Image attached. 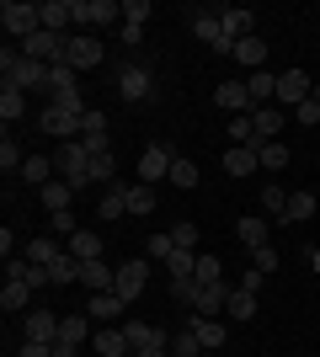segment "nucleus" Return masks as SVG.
<instances>
[{"instance_id":"32","label":"nucleus","mask_w":320,"mask_h":357,"mask_svg":"<svg viewBox=\"0 0 320 357\" xmlns=\"http://www.w3.org/2000/svg\"><path fill=\"white\" fill-rule=\"evenodd\" d=\"M134 347H128V336L123 331H96V357H128Z\"/></svg>"},{"instance_id":"28","label":"nucleus","mask_w":320,"mask_h":357,"mask_svg":"<svg viewBox=\"0 0 320 357\" xmlns=\"http://www.w3.org/2000/svg\"><path fill=\"white\" fill-rule=\"evenodd\" d=\"M224 298H229V288H224V283L203 288V294H198V304H192V314H198V320H213V314L224 310Z\"/></svg>"},{"instance_id":"13","label":"nucleus","mask_w":320,"mask_h":357,"mask_svg":"<svg viewBox=\"0 0 320 357\" xmlns=\"http://www.w3.org/2000/svg\"><path fill=\"white\" fill-rule=\"evenodd\" d=\"M224 171H229V176H251V171H261L257 144H229L224 149Z\"/></svg>"},{"instance_id":"23","label":"nucleus","mask_w":320,"mask_h":357,"mask_svg":"<svg viewBox=\"0 0 320 357\" xmlns=\"http://www.w3.org/2000/svg\"><path fill=\"white\" fill-rule=\"evenodd\" d=\"M245 91H251V102H257V107L277 102V75H267V70H251V80H245Z\"/></svg>"},{"instance_id":"29","label":"nucleus","mask_w":320,"mask_h":357,"mask_svg":"<svg viewBox=\"0 0 320 357\" xmlns=\"http://www.w3.org/2000/svg\"><path fill=\"white\" fill-rule=\"evenodd\" d=\"M70 22H75V6H70V0H43V27L48 32H64Z\"/></svg>"},{"instance_id":"14","label":"nucleus","mask_w":320,"mask_h":357,"mask_svg":"<svg viewBox=\"0 0 320 357\" xmlns=\"http://www.w3.org/2000/svg\"><path fill=\"white\" fill-rule=\"evenodd\" d=\"M80 283L91 288V294H112V283H118V267H107V261H80Z\"/></svg>"},{"instance_id":"52","label":"nucleus","mask_w":320,"mask_h":357,"mask_svg":"<svg viewBox=\"0 0 320 357\" xmlns=\"http://www.w3.org/2000/svg\"><path fill=\"white\" fill-rule=\"evenodd\" d=\"M294 123H305V128H315V123H320V96H310L305 107H294Z\"/></svg>"},{"instance_id":"46","label":"nucleus","mask_w":320,"mask_h":357,"mask_svg":"<svg viewBox=\"0 0 320 357\" xmlns=\"http://www.w3.org/2000/svg\"><path fill=\"white\" fill-rule=\"evenodd\" d=\"M80 139H107V112H86V118H80Z\"/></svg>"},{"instance_id":"48","label":"nucleus","mask_w":320,"mask_h":357,"mask_svg":"<svg viewBox=\"0 0 320 357\" xmlns=\"http://www.w3.org/2000/svg\"><path fill=\"white\" fill-rule=\"evenodd\" d=\"M261 203H267V213H273V219H283V213H289V192H283V187H261Z\"/></svg>"},{"instance_id":"11","label":"nucleus","mask_w":320,"mask_h":357,"mask_svg":"<svg viewBox=\"0 0 320 357\" xmlns=\"http://www.w3.org/2000/svg\"><path fill=\"white\" fill-rule=\"evenodd\" d=\"M192 38H203V43L224 59V54H235V43L224 38V27H219V16H192Z\"/></svg>"},{"instance_id":"37","label":"nucleus","mask_w":320,"mask_h":357,"mask_svg":"<svg viewBox=\"0 0 320 357\" xmlns=\"http://www.w3.org/2000/svg\"><path fill=\"white\" fill-rule=\"evenodd\" d=\"M59 245H54V240L48 235H38V240H27V261H38V267H54V261H59Z\"/></svg>"},{"instance_id":"22","label":"nucleus","mask_w":320,"mask_h":357,"mask_svg":"<svg viewBox=\"0 0 320 357\" xmlns=\"http://www.w3.org/2000/svg\"><path fill=\"white\" fill-rule=\"evenodd\" d=\"M229 59H241L245 70H261V64H267V43L251 32V38H241V43H235V54H229Z\"/></svg>"},{"instance_id":"39","label":"nucleus","mask_w":320,"mask_h":357,"mask_svg":"<svg viewBox=\"0 0 320 357\" xmlns=\"http://www.w3.org/2000/svg\"><path fill=\"white\" fill-rule=\"evenodd\" d=\"M257 155H261V165H267V171H283V165L294 160V155H289V144H277V139H267V144H257Z\"/></svg>"},{"instance_id":"35","label":"nucleus","mask_w":320,"mask_h":357,"mask_svg":"<svg viewBox=\"0 0 320 357\" xmlns=\"http://www.w3.org/2000/svg\"><path fill=\"white\" fill-rule=\"evenodd\" d=\"M70 197H75L70 181H48V187H43V208L48 213H64V208H70Z\"/></svg>"},{"instance_id":"30","label":"nucleus","mask_w":320,"mask_h":357,"mask_svg":"<svg viewBox=\"0 0 320 357\" xmlns=\"http://www.w3.org/2000/svg\"><path fill=\"white\" fill-rule=\"evenodd\" d=\"M224 314H235V320H257V294H245V288H229Z\"/></svg>"},{"instance_id":"56","label":"nucleus","mask_w":320,"mask_h":357,"mask_svg":"<svg viewBox=\"0 0 320 357\" xmlns=\"http://www.w3.org/2000/svg\"><path fill=\"white\" fill-rule=\"evenodd\" d=\"M261 283H267V272H257V267H251V272H241V288H245V294H257Z\"/></svg>"},{"instance_id":"40","label":"nucleus","mask_w":320,"mask_h":357,"mask_svg":"<svg viewBox=\"0 0 320 357\" xmlns=\"http://www.w3.org/2000/svg\"><path fill=\"white\" fill-rule=\"evenodd\" d=\"M203 288H213V283H224V261L219 256H198V272H192Z\"/></svg>"},{"instance_id":"19","label":"nucleus","mask_w":320,"mask_h":357,"mask_svg":"<svg viewBox=\"0 0 320 357\" xmlns=\"http://www.w3.org/2000/svg\"><path fill=\"white\" fill-rule=\"evenodd\" d=\"M96 213H102L107 224L123 219V213H128V187H102V197H96Z\"/></svg>"},{"instance_id":"9","label":"nucleus","mask_w":320,"mask_h":357,"mask_svg":"<svg viewBox=\"0 0 320 357\" xmlns=\"http://www.w3.org/2000/svg\"><path fill=\"white\" fill-rule=\"evenodd\" d=\"M144 278H150V267H144V261H123V267H118V283H112V294H118L123 304H134V298L144 294Z\"/></svg>"},{"instance_id":"12","label":"nucleus","mask_w":320,"mask_h":357,"mask_svg":"<svg viewBox=\"0 0 320 357\" xmlns=\"http://www.w3.org/2000/svg\"><path fill=\"white\" fill-rule=\"evenodd\" d=\"M213 102L224 107V112H235V118H245V107H257V102H251V91H245V80H224V86L213 91Z\"/></svg>"},{"instance_id":"6","label":"nucleus","mask_w":320,"mask_h":357,"mask_svg":"<svg viewBox=\"0 0 320 357\" xmlns=\"http://www.w3.org/2000/svg\"><path fill=\"white\" fill-rule=\"evenodd\" d=\"M107 59V54H102V38H96V32H80V38H70V59H64V64H70V70H96V64H102Z\"/></svg>"},{"instance_id":"15","label":"nucleus","mask_w":320,"mask_h":357,"mask_svg":"<svg viewBox=\"0 0 320 357\" xmlns=\"http://www.w3.org/2000/svg\"><path fill=\"white\" fill-rule=\"evenodd\" d=\"M251 22H257V11H245V6H229V11L219 16V27H224V38H229V43L251 38Z\"/></svg>"},{"instance_id":"4","label":"nucleus","mask_w":320,"mask_h":357,"mask_svg":"<svg viewBox=\"0 0 320 357\" xmlns=\"http://www.w3.org/2000/svg\"><path fill=\"white\" fill-rule=\"evenodd\" d=\"M70 6H75V22H80V27H91V32L112 27V22L123 16L118 0H70Z\"/></svg>"},{"instance_id":"38","label":"nucleus","mask_w":320,"mask_h":357,"mask_svg":"<svg viewBox=\"0 0 320 357\" xmlns=\"http://www.w3.org/2000/svg\"><path fill=\"white\" fill-rule=\"evenodd\" d=\"M166 181L187 192V187H198V165L187 160V155H176V160H171V176H166Z\"/></svg>"},{"instance_id":"25","label":"nucleus","mask_w":320,"mask_h":357,"mask_svg":"<svg viewBox=\"0 0 320 357\" xmlns=\"http://www.w3.org/2000/svg\"><path fill=\"white\" fill-rule=\"evenodd\" d=\"M70 256H75V261H102V235L75 229V235H70Z\"/></svg>"},{"instance_id":"59","label":"nucleus","mask_w":320,"mask_h":357,"mask_svg":"<svg viewBox=\"0 0 320 357\" xmlns=\"http://www.w3.org/2000/svg\"><path fill=\"white\" fill-rule=\"evenodd\" d=\"M134 357H171L166 347H144V352H134Z\"/></svg>"},{"instance_id":"10","label":"nucleus","mask_w":320,"mask_h":357,"mask_svg":"<svg viewBox=\"0 0 320 357\" xmlns=\"http://www.w3.org/2000/svg\"><path fill=\"white\" fill-rule=\"evenodd\" d=\"M315 91H310V75L305 70H283L277 75V102H289V107H305Z\"/></svg>"},{"instance_id":"21","label":"nucleus","mask_w":320,"mask_h":357,"mask_svg":"<svg viewBox=\"0 0 320 357\" xmlns=\"http://www.w3.org/2000/svg\"><path fill=\"white\" fill-rule=\"evenodd\" d=\"M91 336V314H64L59 320V347H80Z\"/></svg>"},{"instance_id":"7","label":"nucleus","mask_w":320,"mask_h":357,"mask_svg":"<svg viewBox=\"0 0 320 357\" xmlns=\"http://www.w3.org/2000/svg\"><path fill=\"white\" fill-rule=\"evenodd\" d=\"M118 91H123V102H150L155 96V75L144 70V64H128V70L118 75Z\"/></svg>"},{"instance_id":"18","label":"nucleus","mask_w":320,"mask_h":357,"mask_svg":"<svg viewBox=\"0 0 320 357\" xmlns=\"http://www.w3.org/2000/svg\"><path fill=\"white\" fill-rule=\"evenodd\" d=\"M6 272H11L16 283H27V288L54 283V272H48V267H38V261H27V256H22V261H6Z\"/></svg>"},{"instance_id":"42","label":"nucleus","mask_w":320,"mask_h":357,"mask_svg":"<svg viewBox=\"0 0 320 357\" xmlns=\"http://www.w3.org/2000/svg\"><path fill=\"white\" fill-rule=\"evenodd\" d=\"M192 326H198V336H203V352H219V347H224V326H219V320H198V314H192Z\"/></svg>"},{"instance_id":"36","label":"nucleus","mask_w":320,"mask_h":357,"mask_svg":"<svg viewBox=\"0 0 320 357\" xmlns=\"http://www.w3.org/2000/svg\"><path fill=\"white\" fill-rule=\"evenodd\" d=\"M235 235H241V245H251V251H257V245H267V219H257V213H251V219L235 224Z\"/></svg>"},{"instance_id":"1","label":"nucleus","mask_w":320,"mask_h":357,"mask_svg":"<svg viewBox=\"0 0 320 357\" xmlns=\"http://www.w3.org/2000/svg\"><path fill=\"white\" fill-rule=\"evenodd\" d=\"M0 75H6V86H16V91H48V64L27 59L22 48H6V54H0Z\"/></svg>"},{"instance_id":"3","label":"nucleus","mask_w":320,"mask_h":357,"mask_svg":"<svg viewBox=\"0 0 320 357\" xmlns=\"http://www.w3.org/2000/svg\"><path fill=\"white\" fill-rule=\"evenodd\" d=\"M0 22H6V32H11V38H22V43H27L32 32L43 27V6H27V0H6V6H0Z\"/></svg>"},{"instance_id":"44","label":"nucleus","mask_w":320,"mask_h":357,"mask_svg":"<svg viewBox=\"0 0 320 357\" xmlns=\"http://www.w3.org/2000/svg\"><path fill=\"white\" fill-rule=\"evenodd\" d=\"M128 213H155V187H128Z\"/></svg>"},{"instance_id":"49","label":"nucleus","mask_w":320,"mask_h":357,"mask_svg":"<svg viewBox=\"0 0 320 357\" xmlns=\"http://www.w3.org/2000/svg\"><path fill=\"white\" fill-rule=\"evenodd\" d=\"M22 176H27L32 187H48V160H43V155H27V165H22Z\"/></svg>"},{"instance_id":"45","label":"nucleus","mask_w":320,"mask_h":357,"mask_svg":"<svg viewBox=\"0 0 320 357\" xmlns=\"http://www.w3.org/2000/svg\"><path fill=\"white\" fill-rule=\"evenodd\" d=\"M22 165H27V155H22V149L11 144V134H6V139H0V171L11 176V171H22Z\"/></svg>"},{"instance_id":"20","label":"nucleus","mask_w":320,"mask_h":357,"mask_svg":"<svg viewBox=\"0 0 320 357\" xmlns=\"http://www.w3.org/2000/svg\"><path fill=\"white\" fill-rule=\"evenodd\" d=\"M75 70L70 64H48V102H59V96H75Z\"/></svg>"},{"instance_id":"16","label":"nucleus","mask_w":320,"mask_h":357,"mask_svg":"<svg viewBox=\"0 0 320 357\" xmlns=\"http://www.w3.org/2000/svg\"><path fill=\"white\" fill-rule=\"evenodd\" d=\"M91 181H96V187H107V181H112V176H118V160H112V149H107V139H91Z\"/></svg>"},{"instance_id":"51","label":"nucleus","mask_w":320,"mask_h":357,"mask_svg":"<svg viewBox=\"0 0 320 357\" xmlns=\"http://www.w3.org/2000/svg\"><path fill=\"white\" fill-rule=\"evenodd\" d=\"M171 251H176L171 229H166V235H150V256H155V261H171Z\"/></svg>"},{"instance_id":"26","label":"nucleus","mask_w":320,"mask_h":357,"mask_svg":"<svg viewBox=\"0 0 320 357\" xmlns=\"http://www.w3.org/2000/svg\"><path fill=\"white\" fill-rule=\"evenodd\" d=\"M123 336H128V347H134V352H144V347H166V336H160L155 326H144V320H128V326H123Z\"/></svg>"},{"instance_id":"2","label":"nucleus","mask_w":320,"mask_h":357,"mask_svg":"<svg viewBox=\"0 0 320 357\" xmlns=\"http://www.w3.org/2000/svg\"><path fill=\"white\" fill-rule=\"evenodd\" d=\"M22 54H27V59H38V64H64V59H70V38H64V32L38 27L27 43H22Z\"/></svg>"},{"instance_id":"58","label":"nucleus","mask_w":320,"mask_h":357,"mask_svg":"<svg viewBox=\"0 0 320 357\" xmlns=\"http://www.w3.org/2000/svg\"><path fill=\"white\" fill-rule=\"evenodd\" d=\"M54 357H80V347H59L54 342Z\"/></svg>"},{"instance_id":"34","label":"nucleus","mask_w":320,"mask_h":357,"mask_svg":"<svg viewBox=\"0 0 320 357\" xmlns=\"http://www.w3.org/2000/svg\"><path fill=\"white\" fill-rule=\"evenodd\" d=\"M27 112V91H16V86H0V118L6 123H16Z\"/></svg>"},{"instance_id":"27","label":"nucleus","mask_w":320,"mask_h":357,"mask_svg":"<svg viewBox=\"0 0 320 357\" xmlns=\"http://www.w3.org/2000/svg\"><path fill=\"white\" fill-rule=\"evenodd\" d=\"M171 357H203V336L192 326V314H187V326L176 331V342H171Z\"/></svg>"},{"instance_id":"55","label":"nucleus","mask_w":320,"mask_h":357,"mask_svg":"<svg viewBox=\"0 0 320 357\" xmlns=\"http://www.w3.org/2000/svg\"><path fill=\"white\" fill-rule=\"evenodd\" d=\"M54 235H75V213H70V208L54 213Z\"/></svg>"},{"instance_id":"17","label":"nucleus","mask_w":320,"mask_h":357,"mask_svg":"<svg viewBox=\"0 0 320 357\" xmlns=\"http://www.w3.org/2000/svg\"><path fill=\"white\" fill-rule=\"evenodd\" d=\"M315 208H320V192L299 187V192H289V213H283V219H289V224H305V219H315Z\"/></svg>"},{"instance_id":"53","label":"nucleus","mask_w":320,"mask_h":357,"mask_svg":"<svg viewBox=\"0 0 320 357\" xmlns=\"http://www.w3.org/2000/svg\"><path fill=\"white\" fill-rule=\"evenodd\" d=\"M251 261H257V272H277V251H273V245H257Z\"/></svg>"},{"instance_id":"54","label":"nucleus","mask_w":320,"mask_h":357,"mask_svg":"<svg viewBox=\"0 0 320 357\" xmlns=\"http://www.w3.org/2000/svg\"><path fill=\"white\" fill-rule=\"evenodd\" d=\"M123 16H128V22H139V27H144V16H150V0H128V6H123Z\"/></svg>"},{"instance_id":"47","label":"nucleus","mask_w":320,"mask_h":357,"mask_svg":"<svg viewBox=\"0 0 320 357\" xmlns=\"http://www.w3.org/2000/svg\"><path fill=\"white\" fill-rule=\"evenodd\" d=\"M229 144H257V123H251V112L229 123Z\"/></svg>"},{"instance_id":"5","label":"nucleus","mask_w":320,"mask_h":357,"mask_svg":"<svg viewBox=\"0 0 320 357\" xmlns=\"http://www.w3.org/2000/svg\"><path fill=\"white\" fill-rule=\"evenodd\" d=\"M171 160H176V155H171L166 144H144V155H139V181H144V187L166 181L171 176Z\"/></svg>"},{"instance_id":"60","label":"nucleus","mask_w":320,"mask_h":357,"mask_svg":"<svg viewBox=\"0 0 320 357\" xmlns=\"http://www.w3.org/2000/svg\"><path fill=\"white\" fill-rule=\"evenodd\" d=\"M203 357H213V352H203Z\"/></svg>"},{"instance_id":"31","label":"nucleus","mask_w":320,"mask_h":357,"mask_svg":"<svg viewBox=\"0 0 320 357\" xmlns=\"http://www.w3.org/2000/svg\"><path fill=\"white\" fill-rule=\"evenodd\" d=\"M27 304H32V288H27V283H16V278H11V283L0 288V310H6V314L27 310Z\"/></svg>"},{"instance_id":"8","label":"nucleus","mask_w":320,"mask_h":357,"mask_svg":"<svg viewBox=\"0 0 320 357\" xmlns=\"http://www.w3.org/2000/svg\"><path fill=\"white\" fill-rule=\"evenodd\" d=\"M59 320L64 314H54V310H27V342H43V347H54L59 342Z\"/></svg>"},{"instance_id":"33","label":"nucleus","mask_w":320,"mask_h":357,"mask_svg":"<svg viewBox=\"0 0 320 357\" xmlns=\"http://www.w3.org/2000/svg\"><path fill=\"white\" fill-rule=\"evenodd\" d=\"M123 310H128V304H123L118 294H91V310L86 314H96V326H102V320H118Z\"/></svg>"},{"instance_id":"50","label":"nucleus","mask_w":320,"mask_h":357,"mask_svg":"<svg viewBox=\"0 0 320 357\" xmlns=\"http://www.w3.org/2000/svg\"><path fill=\"white\" fill-rule=\"evenodd\" d=\"M171 240H176V251H198V224H176Z\"/></svg>"},{"instance_id":"41","label":"nucleus","mask_w":320,"mask_h":357,"mask_svg":"<svg viewBox=\"0 0 320 357\" xmlns=\"http://www.w3.org/2000/svg\"><path fill=\"white\" fill-rule=\"evenodd\" d=\"M198 294H203L198 278H171V298H176V304H187V310H192V304H198Z\"/></svg>"},{"instance_id":"57","label":"nucleus","mask_w":320,"mask_h":357,"mask_svg":"<svg viewBox=\"0 0 320 357\" xmlns=\"http://www.w3.org/2000/svg\"><path fill=\"white\" fill-rule=\"evenodd\" d=\"M16 357H54V347H43V342H22V352Z\"/></svg>"},{"instance_id":"43","label":"nucleus","mask_w":320,"mask_h":357,"mask_svg":"<svg viewBox=\"0 0 320 357\" xmlns=\"http://www.w3.org/2000/svg\"><path fill=\"white\" fill-rule=\"evenodd\" d=\"M166 272H171V278H192V272H198V251H171Z\"/></svg>"},{"instance_id":"24","label":"nucleus","mask_w":320,"mask_h":357,"mask_svg":"<svg viewBox=\"0 0 320 357\" xmlns=\"http://www.w3.org/2000/svg\"><path fill=\"white\" fill-rule=\"evenodd\" d=\"M251 123H257V144H267V139L283 134V112H277V107H257V112H251Z\"/></svg>"}]
</instances>
